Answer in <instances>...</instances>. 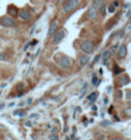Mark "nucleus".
Returning a JSON list of instances; mask_svg holds the SVG:
<instances>
[{"label": "nucleus", "instance_id": "50", "mask_svg": "<svg viewBox=\"0 0 131 140\" xmlns=\"http://www.w3.org/2000/svg\"><path fill=\"white\" fill-rule=\"evenodd\" d=\"M6 84H3V85H2L1 87H2V88H4V87H6Z\"/></svg>", "mask_w": 131, "mask_h": 140}, {"label": "nucleus", "instance_id": "18", "mask_svg": "<svg viewBox=\"0 0 131 140\" xmlns=\"http://www.w3.org/2000/svg\"><path fill=\"white\" fill-rule=\"evenodd\" d=\"M108 12L110 13V14H113V13L115 12V7H114V6H113V5H110V6H109V7H108Z\"/></svg>", "mask_w": 131, "mask_h": 140}, {"label": "nucleus", "instance_id": "5", "mask_svg": "<svg viewBox=\"0 0 131 140\" xmlns=\"http://www.w3.org/2000/svg\"><path fill=\"white\" fill-rule=\"evenodd\" d=\"M65 31L64 30H60L59 32H58L57 33L55 34V36H54L53 38V42L55 43V44H58V43H59L61 41L64 39L65 37Z\"/></svg>", "mask_w": 131, "mask_h": 140}, {"label": "nucleus", "instance_id": "35", "mask_svg": "<svg viewBox=\"0 0 131 140\" xmlns=\"http://www.w3.org/2000/svg\"><path fill=\"white\" fill-rule=\"evenodd\" d=\"M25 125L27 126V127H31V126H32V122H31V121H27L25 123Z\"/></svg>", "mask_w": 131, "mask_h": 140}, {"label": "nucleus", "instance_id": "21", "mask_svg": "<svg viewBox=\"0 0 131 140\" xmlns=\"http://www.w3.org/2000/svg\"><path fill=\"white\" fill-rule=\"evenodd\" d=\"M23 87H24V84H23V83H20L19 84L16 85V88L18 89V90H22V89H23Z\"/></svg>", "mask_w": 131, "mask_h": 140}, {"label": "nucleus", "instance_id": "32", "mask_svg": "<svg viewBox=\"0 0 131 140\" xmlns=\"http://www.w3.org/2000/svg\"><path fill=\"white\" fill-rule=\"evenodd\" d=\"M19 112H20V110H16L15 111H14V113H13V115L15 116V115H18Z\"/></svg>", "mask_w": 131, "mask_h": 140}, {"label": "nucleus", "instance_id": "4", "mask_svg": "<svg viewBox=\"0 0 131 140\" xmlns=\"http://www.w3.org/2000/svg\"><path fill=\"white\" fill-rule=\"evenodd\" d=\"M59 66L64 69L69 68V67H70V66H71L70 58H69L68 57H67V56H62V57H61V58L59 59Z\"/></svg>", "mask_w": 131, "mask_h": 140}, {"label": "nucleus", "instance_id": "11", "mask_svg": "<svg viewBox=\"0 0 131 140\" xmlns=\"http://www.w3.org/2000/svg\"><path fill=\"white\" fill-rule=\"evenodd\" d=\"M119 84H120L121 85H125V84H129V77H128V76H127V75L122 76H120V77H119Z\"/></svg>", "mask_w": 131, "mask_h": 140}, {"label": "nucleus", "instance_id": "39", "mask_svg": "<svg viewBox=\"0 0 131 140\" xmlns=\"http://www.w3.org/2000/svg\"><path fill=\"white\" fill-rule=\"evenodd\" d=\"M111 140H124V139L120 138V137H114V138H113V139H111Z\"/></svg>", "mask_w": 131, "mask_h": 140}, {"label": "nucleus", "instance_id": "22", "mask_svg": "<svg viewBox=\"0 0 131 140\" xmlns=\"http://www.w3.org/2000/svg\"><path fill=\"white\" fill-rule=\"evenodd\" d=\"M116 95H117V97L119 98V99H121V98H122V92L121 91H117Z\"/></svg>", "mask_w": 131, "mask_h": 140}, {"label": "nucleus", "instance_id": "24", "mask_svg": "<svg viewBox=\"0 0 131 140\" xmlns=\"http://www.w3.org/2000/svg\"><path fill=\"white\" fill-rule=\"evenodd\" d=\"M127 98H128V100L131 98V91L130 90H127Z\"/></svg>", "mask_w": 131, "mask_h": 140}, {"label": "nucleus", "instance_id": "37", "mask_svg": "<svg viewBox=\"0 0 131 140\" xmlns=\"http://www.w3.org/2000/svg\"><path fill=\"white\" fill-rule=\"evenodd\" d=\"M37 116H38V114H36V113H34V114H32L30 116V118L31 119H32V118H35V117H37Z\"/></svg>", "mask_w": 131, "mask_h": 140}, {"label": "nucleus", "instance_id": "17", "mask_svg": "<svg viewBox=\"0 0 131 140\" xmlns=\"http://www.w3.org/2000/svg\"><path fill=\"white\" fill-rule=\"evenodd\" d=\"M111 124L112 123H111V121H110V120H103V121H102L101 125L106 127V126H110V125H111Z\"/></svg>", "mask_w": 131, "mask_h": 140}, {"label": "nucleus", "instance_id": "14", "mask_svg": "<svg viewBox=\"0 0 131 140\" xmlns=\"http://www.w3.org/2000/svg\"><path fill=\"white\" fill-rule=\"evenodd\" d=\"M109 54H110V50H106L104 51V53L102 54V65L106 66L107 64V59H108Z\"/></svg>", "mask_w": 131, "mask_h": 140}, {"label": "nucleus", "instance_id": "43", "mask_svg": "<svg viewBox=\"0 0 131 140\" xmlns=\"http://www.w3.org/2000/svg\"><path fill=\"white\" fill-rule=\"evenodd\" d=\"M130 12H131V11H130V10H128V14H127V17H129Z\"/></svg>", "mask_w": 131, "mask_h": 140}, {"label": "nucleus", "instance_id": "13", "mask_svg": "<svg viewBox=\"0 0 131 140\" xmlns=\"http://www.w3.org/2000/svg\"><path fill=\"white\" fill-rule=\"evenodd\" d=\"M97 95H98V93H92L91 94H89L88 96H87V100L91 101V104H93V102H94L95 101H96V99H97Z\"/></svg>", "mask_w": 131, "mask_h": 140}, {"label": "nucleus", "instance_id": "44", "mask_svg": "<svg viewBox=\"0 0 131 140\" xmlns=\"http://www.w3.org/2000/svg\"><path fill=\"white\" fill-rule=\"evenodd\" d=\"M114 119H116V120H117V121H119V118H118V117H117V116H114Z\"/></svg>", "mask_w": 131, "mask_h": 140}, {"label": "nucleus", "instance_id": "40", "mask_svg": "<svg viewBox=\"0 0 131 140\" xmlns=\"http://www.w3.org/2000/svg\"><path fill=\"white\" fill-rule=\"evenodd\" d=\"M107 89H108V90H107V92H108V93H110V92H111V86H109Z\"/></svg>", "mask_w": 131, "mask_h": 140}, {"label": "nucleus", "instance_id": "53", "mask_svg": "<svg viewBox=\"0 0 131 140\" xmlns=\"http://www.w3.org/2000/svg\"><path fill=\"white\" fill-rule=\"evenodd\" d=\"M91 140H93V139H91Z\"/></svg>", "mask_w": 131, "mask_h": 140}, {"label": "nucleus", "instance_id": "12", "mask_svg": "<svg viewBox=\"0 0 131 140\" xmlns=\"http://www.w3.org/2000/svg\"><path fill=\"white\" fill-rule=\"evenodd\" d=\"M89 60H90V58H89L88 56H86V55L81 56V58L79 59V64L81 66H85L87 63L89 62Z\"/></svg>", "mask_w": 131, "mask_h": 140}, {"label": "nucleus", "instance_id": "33", "mask_svg": "<svg viewBox=\"0 0 131 140\" xmlns=\"http://www.w3.org/2000/svg\"><path fill=\"white\" fill-rule=\"evenodd\" d=\"M112 109H113V106H110V109H109V111H108L109 114H111V113H112Z\"/></svg>", "mask_w": 131, "mask_h": 140}, {"label": "nucleus", "instance_id": "41", "mask_svg": "<svg viewBox=\"0 0 131 140\" xmlns=\"http://www.w3.org/2000/svg\"><path fill=\"white\" fill-rule=\"evenodd\" d=\"M24 102H20V103H19V106L20 107H23V106H24Z\"/></svg>", "mask_w": 131, "mask_h": 140}, {"label": "nucleus", "instance_id": "51", "mask_svg": "<svg viewBox=\"0 0 131 140\" xmlns=\"http://www.w3.org/2000/svg\"><path fill=\"white\" fill-rule=\"evenodd\" d=\"M63 0H58V2H62Z\"/></svg>", "mask_w": 131, "mask_h": 140}, {"label": "nucleus", "instance_id": "26", "mask_svg": "<svg viewBox=\"0 0 131 140\" xmlns=\"http://www.w3.org/2000/svg\"><path fill=\"white\" fill-rule=\"evenodd\" d=\"M113 6H114V7H119V1H114V3H113Z\"/></svg>", "mask_w": 131, "mask_h": 140}, {"label": "nucleus", "instance_id": "20", "mask_svg": "<svg viewBox=\"0 0 131 140\" xmlns=\"http://www.w3.org/2000/svg\"><path fill=\"white\" fill-rule=\"evenodd\" d=\"M97 76H93V78H92V84H93V85H96V84H97Z\"/></svg>", "mask_w": 131, "mask_h": 140}, {"label": "nucleus", "instance_id": "34", "mask_svg": "<svg viewBox=\"0 0 131 140\" xmlns=\"http://www.w3.org/2000/svg\"><path fill=\"white\" fill-rule=\"evenodd\" d=\"M37 43H38V41H37V40H33V41L31 43V45H35V44H37Z\"/></svg>", "mask_w": 131, "mask_h": 140}, {"label": "nucleus", "instance_id": "49", "mask_svg": "<svg viewBox=\"0 0 131 140\" xmlns=\"http://www.w3.org/2000/svg\"><path fill=\"white\" fill-rule=\"evenodd\" d=\"M22 95H23V93H19V94H18V97H22Z\"/></svg>", "mask_w": 131, "mask_h": 140}, {"label": "nucleus", "instance_id": "19", "mask_svg": "<svg viewBox=\"0 0 131 140\" xmlns=\"http://www.w3.org/2000/svg\"><path fill=\"white\" fill-rule=\"evenodd\" d=\"M101 7V13L102 15H105L106 14V5H102V6H100Z\"/></svg>", "mask_w": 131, "mask_h": 140}, {"label": "nucleus", "instance_id": "28", "mask_svg": "<svg viewBox=\"0 0 131 140\" xmlns=\"http://www.w3.org/2000/svg\"><path fill=\"white\" fill-rule=\"evenodd\" d=\"M35 27H36V25H33V26H32V30L30 31V34H31V35L33 34V32H34V30H35Z\"/></svg>", "mask_w": 131, "mask_h": 140}, {"label": "nucleus", "instance_id": "42", "mask_svg": "<svg viewBox=\"0 0 131 140\" xmlns=\"http://www.w3.org/2000/svg\"><path fill=\"white\" fill-rule=\"evenodd\" d=\"M92 110H93V111H96V110H97V107H96V106H93V107H92Z\"/></svg>", "mask_w": 131, "mask_h": 140}, {"label": "nucleus", "instance_id": "25", "mask_svg": "<svg viewBox=\"0 0 131 140\" xmlns=\"http://www.w3.org/2000/svg\"><path fill=\"white\" fill-rule=\"evenodd\" d=\"M18 115L20 116L21 118H23V117H24V116L26 115V112H25V111H20V112H19V114H18Z\"/></svg>", "mask_w": 131, "mask_h": 140}, {"label": "nucleus", "instance_id": "30", "mask_svg": "<svg viewBox=\"0 0 131 140\" xmlns=\"http://www.w3.org/2000/svg\"><path fill=\"white\" fill-rule=\"evenodd\" d=\"M125 113L128 116L130 115V109H127V110H125Z\"/></svg>", "mask_w": 131, "mask_h": 140}, {"label": "nucleus", "instance_id": "8", "mask_svg": "<svg viewBox=\"0 0 131 140\" xmlns=\"http://www.w3.org/2000/svg\"><path fill=\"white\" fill-rule=\"evenodd\" d=\"M58 24L57 22H53V23H51V26H49V32H48V36L49 37H51L52 35H54L56 33L57 30H58Z\"/></svg>", "mask_w": 131, "mask_h": 140}, {"label": "nucleus", "instance_id": "10", "mask_svg": "<svg viewBox=\"0 0 131 140\" xmlns=\"http://www.w3.org/2000/svg\"><path fill=\"white\" fill-rule=\"evenodd\" d=\"M7 12H8V14L10 15H12V16H15V15L17 14L18 9H17V7H15L14 6H9L7 8Z\"/></svg>", "mask_w": 131, "mask_h": 140}, {"label": "nucleus", "instance_id": "46", "mask_svg": "<svg viewBox=\"0 0 131 140\" xmlns=\"http://www.w3.org/2000/svg\"><path fill=\"white\" fill-rule=\"evenodd\" d=\"M14 105V102H12V103H11L10 105H9V107H13Z\"/></svg>", "mask_w": 131, "mask_h": 140}, {"label": "nucleus", "instance_id": "29", "mask_svg": "<svg viewBox=\"0 0 131 140\" xmlns=\"http://www.w3.org/2000/svg\"><path fill=\"white\" fill-rule=\"evenodd\" d=\"M51 140H58V136H52V137H51Z\"/></svg>", "mask_w": 131, "mask_h": 140}, {"label": "nucleus", "instance_id": "9", "mask_svg": "<svg viewBox=\"0 0 131 140\" xmlns=\"http://www.w3.org/2000/svg\"><path fill=\"white\" fill-rule=\"evenodd\" d=\"M128 53V49H127V46L125 44H122L119 49V56L120 58H125Z\"/></svg>", "mask_w": 131, "mask_h": 140}, {"label": "nucleus", "instance_id": "31", "mask_svg": "<svg viewBox=\"0 0 131 140\" xmlns=\"http://www.w3.org/2000/svg\"><path fill=\"white\" fill-rule=\"evenodd\" d=\"M30 46H31V42H30V43H28V44L25 46V48H24V49H23V51H26V50L28 49V48H29Z\"/></svg>", "mask_w": 131, "mask_h": 140}, {"label": "nucleus", "instance_id": "16", "mask_svg": "<svg viewBox=\"0 0 131 140\" xmlns=\"http://www.w3.org/2000/svg\"><path fill=\"white\" fill-rule=\"evenodd\" d=\"M123 71L120 67H119V66H117V65H115L114 66V68H113V72H114V75H119V74H120L121 72Z\"/></svg>", "mask_w": 131, "mask_h": 140}, {"label": "nucleus", "instance_id": "7", "mask_svg": "<svg viewBox=\"0 0 131 140\" xmlns=\"http://www.w3.org/2000/svg\"><path fill=\"white\" fill-rule=\"evenodd\" d=\"M19 18L23 21H29L31 20L32 16H31L29 12H27V11H25V10H22L19 12Z\"/></svg>", "mask_w": 131, "mask_h": 140}, {"label": "nucleus", "instance_id": "23", "mask_svg": "<svg viewBox=\"0 0 131 140\" xmlns=\"http://www.w3.org/2000/svg\"><path fill=\"white\" fill-rule=\"evenodd\" d=\"M100 58H101V56H100V55H97V56H96L95 58H93V63H94V64H95V63H97L98 61H99Z\"/></svg>", "mask_w": 131, "mask_h": 140}, {"label": "nucleus", "instance_id": "27", "mask_svg": "<svg viewBox=\"0 0 131 140\" xmlns=\"http://www.w3.org/2000/svg\"><path fill=\"white\" fill-rule=\"evenodd\" d=\"M6 58H7V55H6V54H2V55L0 56V59H6Z\"/></svg>", "mask_w": 131, "mask_h": 140}, {"label": "nucleus", "instance_id": "45", "mask_svg": "<svg viewBox=\"0 0 131 140\" xmlns=\"http://www.w3.org/2000/svg\"><path fill=\"white\" fill-rule=\"evenodd\" d=\"M40 52H41V49H39V50L37 51V53H36V56H38L39 54H40Z\"/></svg>", "mask_w": 131, "mask_h": 140}, {"label": "nucleus", "instance_id": "38", "mask_svg": "<svg viewBox=\"0 0 131 140\" xmlns=\"http://www.w3.org/2000/svg\"><path fill=\"white\" fill-rule=\"evenodd\" d=\"M4 107H5V103H0V110L4 109Z\"/></svg>", "mask_w": 131, "mask_h": 140}, {"label": "nucleus", "instance_id": "15", "mask_svg": "<svg viewBox=\"0 0 131 140\" xmlns=\"http://www.w3.org/2000/svg\"><path fill=\"white\" fill-rule=\"evenodd\" d=\"M102 4H103V0H94L93 3V6H95L96 8H98L100 6H102Z\"/></svg>", "mask_w": 131, "mask_h": 140}, {"label": "nucleus", "instance_id": "3", "mask_svg": "<svg viewBox=\"0 0 131 140\" xmlns=\"http://www.w3.org/2000/svg\"><path fill=\"white\" fill-rule=\"evenodd\" d=\"M78 5H79V0H69L64 5L63 10H64L65 13H69L74 9H75Z\"/></svg>", "mask_w": 131, "mask_h": 140}, {"label": "nucleus", "instance_id": "2", "mask_svg": "<svg viewBox=\"0 0 131 140\" xmlns=\"http://www.w3.org/2000/svg\"><path fill=\"white\" fill-rule=\"evenodd\" d=\"M93 42L92 41H84V42L81 43L80 45V49L84 51V53L91 54L93 50Z\"/></svg>", "mask_w": 131, "mask_h": 140}, {"label": "nucleus", "instance_id": "47", "mask_svg": "<svg viewBox=\"0 0 131 140\" xmlns=\"http://www.w3.org/2000/svg\"><path fill=\"white\" fill-rule=\"evenodd\" d=\"M75 134H73L71 136V138H75Z\"/></svg>", "mask_w": 131, "mask_h": 140}, {"label": "nucleus", "instance_id": "36", "mask_svg": "<svg viewBox=\"0 0 131 140\" xmlns=\"http://www.w3.org/2000/svg\"><path fill=\"white\" fill-rule=\"evenodd\" d=\"M32 98H28V100H27L28 104H31V103H32Z\"/></svg>", "mask_w": 131, "mask_h": 140}, {"label": "nucleus", "instance_id": "52", "mask_svg": "<svg viewBox=\"0 0 131 140\" xmlns=\"http://www.w3.org/2000/svg\"><path fill=\"white\" fill-rule=\"evenodd\" d=\"M75 140H79V138H76V139H75Z\"/></svg>", "mask_w": 131, "mask_h": 140}, {"label": "nucleus", "instance_id": "6", "mask_svg": "<svg viewBox=\"0 0 131 140\" xmlns=\"http://www.w3.org/2000/svg\"><path fill=\"white\" fill-rule=\"evenodd\" d=\"M97 15H98V8L92 6L88 11V17L92 19V20H94V19L97 18Z\"/></svg>", "mask_w": 131, "mask_h": 140}, {"label": "nucleus", "instance_id": "48", "mask_svg": "<svg viewBox=\"0 0 131 140\" xmlns=\"http://www.w3.org/2000/svg\"><path fill=\"white\" fill-rule=\"evenodd\" d=\"M99 72H100V74H101V75H102V68H100Z\"/></svg>", "mask_w": 131, "mask_h": 140}, {"label": "nucleus", "instance_id": "1", "mask_svg": "<svg viewBox=\"0 0 131 140\" xmlns=\"http://www.w3.org/2000/svg\"><path fill=\"white\" fill-rule=\"evenodd\" d=\"M0 25L6 28H13L15 26V22L12 17L3 16L0 18Z\"/></svg>", "mask_w": 131, "mask_h": 140}]
</instances>
